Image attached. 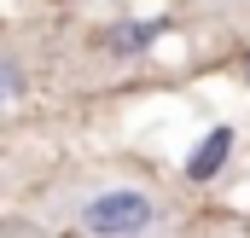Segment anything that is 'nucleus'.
Returning <instances> with one entry per match:
<instances>
[{
	"label": "nucleus",
	"mask_w": 250,
	"mask_h": 238,
	"mask_svg": "<svg viewBox=\"0 0 250 238\" xmlns=\"http://www.w3.org/2000/svg\"><path fill=\"white\" fill-rule=\"evenodd\" d=\"M0 87H6V99H18V93H23V76H18V59H6V64H0Z\"/></svg>",
	"instance_id": "20e7f679"
},
{
	"label": "nucleus",
	"mask_w": 250,
	"mask_h": 238,
	"mask_svg": "<svg viewBox=\"0 0 250 238\" xmlns=\"http://www.w3.org/2000/svg\"><path fill=\"white\" fill-rule=\"evenodd\" d=\"M227 151H233V128H209L204 145L187 157V180H215L221 163H227Z\"/></svg>",
	"instance_id": "f03ea898"
},
{
	"label": "nucleus",
	"mask_w": 250,
	"mask_h": 238,
	"mask_svg": "<svg viewBox=\"0 0 250 238\" xmlns=\"http://www.w3.org/2000/svg\"><path fill=\"white\" fill-rule=\"evenodd\" d=\"M151 221H157V203L134 186H111V192L82 203V233L87 238H140Z\"/></svg>",
	"instance_id": "f257e3e1"
},
{
	"label": "nucleus",
	"mask_w": 250,
	"mask_h": 238,
	"mask_svg": "<svg viewBox=\"0 0 250 238\" xmlns=\"http://www.w3.org/2000/svg\"><path fill=\"white\" fill-rule=\"evenodd\" d=\"M157 35H163V23H123V29L111 35V47H117V53H146Z\"/></svg>",
	"instance_id": "7ed1b4c3"
}]
</instances>
